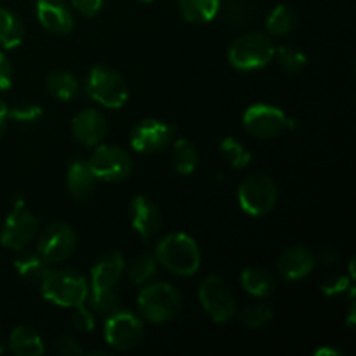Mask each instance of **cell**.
I'll return each mask as SVG.
<instances>
[{
    "mask_svg": "<svg viewBox=\"0 0 356 356\" xmlns=\"http://www.w3.org/2000/svg\"><path fill=\"white\" fill-rule=\"evenodd\" d=\"M45 87H47V92L51 96H54L59 101H72L79 96V80L75 79V75L65 70H59V72H52L51 75L45 80Z\"/></svg>",
    "mask_w": 356,
    "mask_h": 356,
    "instance_id": "cell-25",
    "label": "cell"
},
{
    "mask_svg": "<svg viewBox=\"0 0 356 356\" xmlns=\"http://www.w3.org/2000/svg\"><path fill=\"white\" fill-rule=\"evenodd\" d=\"M125 271V259L120 252H108L97 259L90 271L89 291H113Z\"/></svg>",
    "mask_w": 356,
    "mask_h": 356,
    "instance_id": "cell-17",
    "label": "cell"
},
{
    "mask_svg": "<svg viewBox=\"0 0 356 356\" xmlns=\"http://www.w3.org/2000/svg\"><path fill=\"white\" fill-rule=\"evenodd\" d=\"M316 356H343V351L334 350V348H320L315 351Z\"/></svg>",
    "mask_w": 356,
    "mask_h": 356,
    "instance_id": "cell-42",
    "label": "cell"
},
{
    "mask_svg": "<svg viewBox=\"0 0 356 356\" xmlns=\"http://www.w3.org/2000/svg\"><path fill=\"white\" fill-rule=\"evenodd\" d=\"M176 129L159 118H145L131 131V146L138 153H156L174 141Z\"/></svg>",
    "mask_w": 356,
    "mask_h": 356,
    "instance_id": "cell-12",
    "label": "cell"
},
{
    "mask_svg": "<svg viewBox=\"0 0 356 356\" xmlns=\"http://www.w3.org/2000/svg\"><path fill=\"white\" fill-rule=\"evenodd\" d=\"M225 10L226 17L233 24H245L252 17V9L247 3V0H226Z\"/></svg>",
    "mask_w": 356,
    "mask_h": 356,
    "instance_id": "cell-34",
    "label": "cell"
},
{
    "mask_svg": "<svg viewBox=\"0 0 356 356\" xmlns=\"http://www.w3.org/2000/svg\"><path fill=\"white\" fill-rule=\"evenodd\" d=\"M172 162L174 167L183 176H190L197 170L198 162H200V155L198 149L195 148L193 143L186 138H181L174 143L172 146Z\"/></svg>",
    "mask_w": 356,
    "mask_h": 356,
    "instance_id": "cell-27",
    "label": "cell"
},
{
    "mask_svg": "<svg viewBox=\"0 0 356 356\" xmlns=\"http://www.w3.org/2000/svg\"><path fill=\"white\" fill-rule=\"evenodd\" d=\"M275 51L277 47L271 37L261 31H250L233 42L228 51V61L240 72H254L270 65Z\"/></svg>",
    "mask_w": 356,
    "mask_h": 356,
    "instance_id": "cell-4",
    "label": "cell"
},
{
    "mask_svg": "<svg viewBox=\"0 0 356 356\" xmlns=\"http://www.w3.org/2000/svg\"><path fill=\"white\" fill-rule=\"evenodd\" d=\"M37 218L26 207H14L2 226L0 243L6 249L23 250L37 236Z\"/></svg>",
    "mask_w": 356,
    "mask_h": 356,
    "instance_id": "cell-13",
    "label": "cell"
},
{
    "mask_svg": "<svg viewBox=\"0 0 356 356\" xmlns=\"http://www.w3.org/2000/svg\"><path fill=\"white\" fill-rule=\"evenodd\" d=\"M346 289H351V282L348 277H330L329 280L322 284V292L325 296L343 294Z\"/></svg>",
    "mask_w": 356,
    "mask_h": 356,
    "instance_id": "cell-36",
    "label": "cell"
},
{
    "mask_svg": "<svg viewBox=\"0 0 356 356\" xmlns=\"http://www.w3.org/2000/svg\"><path fill=\"white\" fill-rule=\"evenodd\" d=\"M87 299L90 302V308L96 313H101V315L108 316L120 308L117 289H113V291H89Z\"/></svg>",
    "mask_w": 356,
    "mask_h": 356,
    "instance_id": "cell-32",
    "label": "cell"
},
{
    "mask_svg": "<svg viewBox=\"0 0 356 356\" xmlns=\"http://www.w3.org/2000/svg\"><path fill=\"white\" fill-rule=\"evenodd\" d=\"M156 275V257L149 256V254H143L138 259H134L129 266V278L134 285L149 284Z\"/></svg>",
    "mask_w": 356,
    "mask_h": 356,
    "instance_id": "cell-29",
    "label": "cell"
},
{
    "mask_svg": "<svg viewBox=\"0 0 356 356\" xmlns=\"http://www.w3.org/2000/svg\"><path fill=\"white\" fill-rule=\"evenodd\" d=\"M240 322L249 329H261L273 320V309L266 305H250L240 312Z\"/></svg>",
    "mask_w": 356,
    "mask_h": 356,
    "instance_id": "cell-31",
    "label": "cell"
},
{
    "mask_svg": "<svg viewBox=\"0 0 356 356\" xmlns=\"http://www.w3.org/2000/svg\"><path fill=\"white\" fill-rule=\"evenodd\" d=\"M3 353V346H2V344H0V355H2Z\"/></svg>",
    "mask_w": 356,
    "mask_h": 356,
    "instance_id": "cell-44",
    "label": "cell"
},
{
    "mask_svg": "<svg viewBox=\"0 0 356 356\" xmlns=\"http://www.w3.org/2000/svg\"><path fill=\"white\" fill-rule=\"evenodd\" d=\"M72 6L79 10L82 16L94 17L104 6V0H72Z\"/></svg>",
    "mask_w": 356,
    "mask_h": 356,
    "instance_id": "cell-38",
    "label": "cell"
},
{
    "mask_svg": "<svg viewBox=\"0 0 356 356\" xmlns=\"http://www.w3.org/2000/svg\"><path fill=\"white\" fill-rule=\"evenodd\" d=\"M221 148L222 156L229 162V165L235 167V169H245L250 162H252V153L242 145L236 138H225L219 145Z\"/></svg>",
    "mask_w": 356,
    "mask_h": 356,
    "instance_id": "cell-28",
    "label": "cell"
},
{
    "mask_svg": "<svg viewBox=\"0 0 356 356\" xmlns=\"http://www.w3.org/2000/svg\"><path fill=\"white\" fill-rule=\"evenodd\" d=\"M24 24L13 10L0 7V47L14 49L23 42Z\"/></svg>",
    "mask_w": 356,
    "mask_h": 356,
    "instance_id": "cell-24",
    "label": "cell"
},
{
    "mask_svg": "<svg viewBox=\"0 0 356 356\" xmlns=\"http://www.w3.org/2000/svg\"><path fill=\"white\" fill-rule=\"evenodd\" d=\"M56 348H58V351L61 355H66V356H75V355H82V348L79 346V344L75 343V339L73 337H59L58 341H56Z\"/></svg>",
    "mask_w": 356,
    "mask_h": 356,
    "instance_id": "cell-39",
    "label": "cell"
},
{
    "mask_svg": "<svg viewBox=\"0 0 356 356\" xmlns=\"http://www.w3.org/2000/svg\"><path fill=\"white\" fill-rule=\"evenodd\" d=\"M278 202V188L266 174H252L238 186V204L254 218L270 214Z\"/></svg>",
    "mask_w": 356,
    "mask_h": 356,
    "instance_id": "cell-6",
    "label": "cell"
},
{
    "mask_svg": "<svg viewBox=\"0 0 356 356\" xmlns=\"http://www.w3.org/2000/svg\"><path fill=\"white\" fill-rule=\"evenodd\" d=\"M96 183L97 177L94 176L92 169L89 167V162L82 159L73 160L68 169V177H66L70 195L76 198V200H87L96 191Z\"/></svg>",
    "mask_w": 356,
    "mask_h": 356,
    "instance_id": "cell-19",
    "label": "cell"
},
{
    "mask_svg": "<svg viewBox=\"0 0 356 356\" xmlns=\"http://www.w3.org/2000/svg\"><path fill=\"white\" fill-rule=\"evenodd\" d=\"M145 336V325L141 318L127 309H120L108 315L104 322V339L108 346L117 351H131L141 343Z\"/></svg>",
    "mask_w": 356,
    "mask_h": 356,
    "instance_id": "cell-7",
    "label": "cell"
},
{
    "mask_svg": "<svg viewBox=\"0 0 356 356\" xmlns=\"http://www.w3.org/2000/svg\"><path fill=\"white\" fill-rule=\"evenodd\" d=\"M315 254L306 247L296 245L285 250L277 261V270L282 278L289 282H299L302 278L309 277L315 268Z\"/></svg>",
    "mask_w": 356,
    "mask_h": 356,
    "instance_id": "cell-18",
    "label": "cell"
},
{
    "mask_svg": "<svg viewBox=\"0 0 356 356\" xmlns=\"http://www.w3.org/2000/svg\"><path fill=\"white\" fill-rule=\"evenodd\" d=\"M89 167L97 179L106 183H120L131 176L132 159L125 149L118 146L97 145L89 159Z\"/></svg>",
    "mask_w": 356,
    "mask_h": 356,
    "instance_id": "cell-9",
    "label": "cell"
},
{
    "mask_svg": "<svg viewBox=\"0 0 356 356\" xmlns=\"http://www.w3.org/2000/svg\"><path fill=\"white\" fill-rule=\"evenodd\" d=\"M138 308L148 322L167 323L179 315L181 296L167 282L146 284L138 296Z\"/></svg>",
    "mask_w": 356,
    "mask_h": 356,
    "instance_id": "cell-3",
    "label": "cell"
},
{
    "mask_svg": "<svg viewBox=\"0 0 356 356\" xmlns=\"http://www.w3.org/2000/svg\"><path fill=\"white\" fill-rule=\"evenodd\" d=\"M13 79H14L13 65H10L9 58L0 51V92L10 89V86H13Z\"/></svg>",
    "mask_w": 356,
    "mask_h": 356,
    "instance_id": "cell-37",
    "label": "cell"
},
{
    "mask_svg": "<svg viewBox=\"0 0 356 356\" xmlns=\"http://www.w3.org/2000/svg\"><path fill=\"white\" fill-rule=\"evenodd\" d=\"M44 117V108L37 103H21L9 110V120L17 124H37Z\"/></svg>",
    "mask_w": 356,
    "mask_h": 356,
    "instance_id": "cell-33",
    "label": "cell"
},
{
    "mask_svg": "<svg viewBox=\"0 0 356 356\" xmlns=\"http://www.w3.org/2000/svg\"><path fill=\"white\" fill-rule=\"evenodd\" d=\"M42 296L49 302L61 308H76L89 296V285L80 273L72 270L49 271L40 282Z\"/></svg>",
    "mask_w": 356,
    "mask_h": 356,
    "instance_id": "cell-2",
    "label": "cell"
},
{
    "mask_svg": "<svg viewBox=\"0 0 356 356\" xmlns=\"http://www.w3.org/2000/svg\"><path fill=\"white\" fill-rule=\"evenodd\" d=\"M73 138L83 146H97L108 132L106 118L101 111L89 108L82 110L72 120Z\"/></svg>",
    "mask_w": 356,
    "mask_h": 356,
    "instance_id": "cell-16",
    "label": "cell"
},
{
    "mask_svg": "<svg viewBox=\"0 0 356 356\" xmlns=\"http://www.w3.org/2000/svg\"><path fill=\"white\" fill-rule=\"evenodd\" d=\"M156 261L170 273L179 277H193L200 270V249L186 233H169L156 245Z\"/></svg>",
    "mask_w": 356,
    "mask_h": 356,
    "instance_id": "cell-1",
    "label": "cell"
},
{
    "mask_svg": "<svg viewBox=\"0 0 356 356\" xmlns=\"http://www.w3.org/2000/svg\"><path fill=\"white\" fill-rule=\"evenodd\" d=\"M240 284L250 296L259 299L270 298L277 287L273 275L261 268H245L240 275Z\"/></svg>",
    "mask_w": 356,
    "mask_h": 356,
    "instance_id": "cell-21",
    "label": "cell"
},
{
    "mask_svg": "<svg viewBox=\"0 0 356 356\" xmlns=\"http://www.w3.org/2000/svg\"><path fill=\"white\" fill-rule=\"evenodd\" d=\"M129 218H131L132 228L145 242H149L162 228V212L156 207L155 202L149 200L145 195L132 198L129 205Z\"/></svg>",
    "mask_w": 356,
    "mask_h": 356,
    "instance_id": "cell-14",
    "label": "cell"
},
{
    "mask_svg": "<svg viewBox=\"0 0 356 356\" xmlns=\"http://www.w3.org/2000/svg\"><path fill=\"white\" fill-rule=\"evenodd\" d=\"M198 299L205 313L216 323H225L236 315V301L226 282L218 275H209L204 278L198 289Z\"/></svg>",
    "mask_w": 356,
    "mask_h": 356,
    "instance_id": "cell-8",
    "label": "cell"
},
{
    "mask_svg": "<svg viewBox=\"0 0 356 356\" xmlns=\"http://www.w3.org/2000/svg\"><path fill=\"white\" fill-rule=\"evenodd\" d=\"M35 10L42 26L54 35H68L75 26V17L65 0H37Z\"/></svg>",
    "mask_w": 356,
    "mask_h": 356,
    "instance_id": "cell-15",
    "label": "cell"
},
{
    "mask_svg": "<svg viewBox=\"0 0 356 356\" xmlns=\"http://www.w3.org/2000/svg\"><path fill=\"white\" fill-rule=\"evenodd\" d=\"M139 2H145V3H152L153 0H139Z\"/></svg>",
    "mask_w": 356,
    "mask_h": 356,
    "instance_id": "cell-43",
    "label": "cell"
},
{
    "mask_svg": "<svg viewBox=\"0 0 356 356\" xmlns=\"http://www.w3.org/2000/svg\"><path fill=\"white\" fill-rule=\"evenodd\" d=\"M7 122H9V108H7V104L0 99V136L6 131Z\"/></svg>",
    "mask_w": 356,
    "mask_h": 356,
    "instance_id": "cell-41",
    "label": "cell"
},
{
    "mask_svg": "<svg viewBox=\"0 0 356 356\" xmlns=\"http://www.w3.org/2000/svg\"><path fill=\"white\" fill-rule=\"evenodd\" d=\"M76 249V233L65 222L49 225L38 238L37 252L47 263H63Z\"/></svg>",
    "mask_w": 356,
    "mask_h": 356,
    "instance_id": "cell-11",
    "label": "cell"
},
{
    "mask_svg": "<svg viewBox=\"0 0 356 356\" xmlns=\"http://www.w3.org/2000/svg\"><path fill=\"white\" fill-rule=\"evenodd\" d=\"M89 97L110 110H118L129 99V86L124 76L108 66H94L87 75Z\"/></svg>",
    "mask_w": 356,
    "mask_h": 356,
    "instance_id": "cell-5",
    "label": "cell"
},
{
    "mask_svg": "<svg viewBox=\"0 0 356 356\" xmlns=\"http://www.w3.org/2000/svg\"><path fill=\"white\" fill-rule=\"evenodd\" d=\"M275 56H277L282 68L289 73L301 72L306 66V63H308V58H306L305 52L301 49L294 47V45H280L275 51Z\"/></svg>",
    "mask_w": 356,
    "mask_h": 356,
    "instance_id": "cell-30",
    "label": "cell"
},
{
    "mask_svg": "<svg viewBox=\"0 0 356 356\" xmlns=\"http://www.w3.org/2000/svg\"><path fill=\"white\" fill-rule=\"evenodd\" d=\"M298 26V14L287 3H280L270 13L266 19V30L271 37H285Z\"/></svg>",
    "mask_w": 356,
    "mask_h": 356,
    "instance_id": "cell-26",
    "label": "cell"
},
{
    "mask_svg": "<svg viewBox=\"0 0 356 356\" xmlns=\"http://www.w3.org/2000/svg\"><path fill=\"white\" fill-rule=\"evenodd\" d=\"M337 257H339V252L330 245L322 247V249L315 254V261H320L322 264H334L337 261Z\"/></svg>",
    "mask_w": 356,
    "mask_h": 356,
    "instance_id": "cell-40",
    "label": "cell"
},
{
    "mask_svg": "<svg viewBox=\"0 0 356 356\" xmlns=\"http://www.w3.org/2000/svg\"><path fill=\"white\" fill-rule=\"evenodd\" d=\"M72 323L76 330L80 332H92L94 327H96V320H94L92 312L86 306V302L76 308H72Z\"/></svg>",
    "mask_w": 356,
    "mask_h": 356,
    "instance_id": "cell-35",
    "label": "cell"
},
{
    "mask_svg": "<svg viewBox=\"0 0 356 356\" xmlns=\"http://www.w3.org/2000/svg\"><path fill=\"white\" fill-rule=\"evenodd\" d=\"M289 117L284 110L273 104H250L243 111V127L249 134L259 139L278 138L287 129Z\"/></svg>",
    "mask_w": 356,
    "mask_h": 356,
    "instance_id": "cell-10",
    "label": "cell"
},
{
    "mask_svg": "<svg viewBox=\"0 0 356 356\" xmlns=\"http://www.w3.org/2000/svg\"><path fill=\"white\" fill-rule=\"evenodd\" d=\"M221 10V0H179V13L188 23H209Z\"/></svg>",
    "mask_w": 356,
    "mask_h": 356,
    "instance_id": "cell-22",
    "label": "cell"
},
{
    "mask_svg": "<svg viewBox=\"0 0 356 356\" xmlns=\"http://www.w3.org/2000/svg\"><path fill=\"white\" fill-rule=\"evenodd\" d=\"M49 266H51V263H47L38 252H24L14 261V268H16L17 275L23 280L31 282V284H40L45 275L51 271Z\"/></svg>",
    "mask_w": 356,
    "mask_h": 356,
    "instance_id": "cell-23",
    "label": "cell"
},
{
    "mask_svg": "<svg viewBox=\"0 0 356 356\" xmlns=\"http://www.w3.org/2000/svg\"><path fill=\"white\" fill-rule=\"evenodd\" d=\"M9 348L16 356H42L45 351L40 334L26 325L16 327L10 332Z\"/></svg>",
    "mask_w": 356,
    "mask_h": 356,
    "instance_id": "cell-20",
    "label": "cell"
}]
</instances>
